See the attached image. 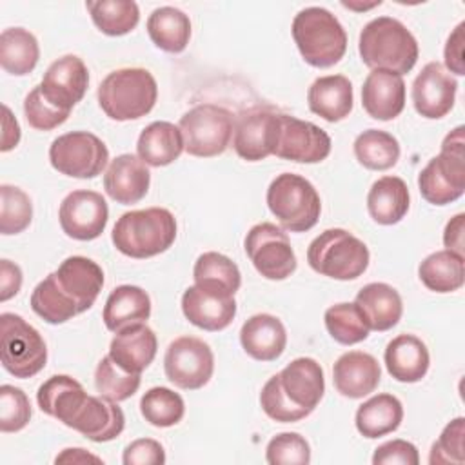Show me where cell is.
Listing matches in <instances>:
<instances>
[{
    "label": "cell",
    "mask_w": 465,
    "mask_h": 465,
    "mask_svg": "<svg viewBox=\"0 0 465 465\" xmlns=\"http://www.w3.org/2000/svg\"><path fill=\"white\" fill-rule=\"evenodd\" d=\"M292 40L302 58L318 69L338 64L347 51V33L325 7H305L292 20Z\"/></svg>",
    "instance_id": "5"
},
{
    "label": "cell",
    "mask_w": 465,
    "mask_h": 465,
    "mask_svg": "<svg viewBox=\"0 0 465 465\" xmlns=\"http://www.w3.org/2000/svg\"><path fill=\"white\" fill-rule=\"evenodd\" d=\"M267 207L282 229L305 232L312 229L322 213V200L314 185L294 173L278 174L267 189Z\"/></svg>",
    "instance_id": "7"
},
{
    "label": "cell",
    "mask_w": 465,
    "mask_h": 465,
    "mask_svg": "<svg viewBox=\"0 0 465 465\" xmlns=\"http://www.w3.org/2000/svg\"><path fill=\"white\" fill-rule=\"evenodd\" d=\"M278 113L252 109L242 113L234 122L232 147L247 162L265 160L274 153Z\"/></svg>",
    "instance_id": "17"
},
{
    "label": "cell",
    "mask_w": 465,
    "mask_h": 465,
    "mask_svg": "<svg viewBox=\"0 0 465 465\" xmlns=\"http://www.w3.org/2000/svg\"><path fill=\"white\" fill-rule=\"evenodd\" d=\"M40 58L38 40L24 27H9L0 35V65L15 76L29 74Z\"/></svg>",
    "instance_id": "37"
},
{
    "label": "cell",
    "mask_w": 465,
    "mask_h": 465,
    "mask_svg": "<svg viewBox=\"0 0 465 465\" xmlns=\"http://www.w3.org/2000/svg\"><path fill=\"white\" fill-rule=\"evenodd\" d=\"M151 183L147 165L136 154H118L105 169L104 189L111 200L122 205L140 202Z\"/></svg>",
    "instance_id": "22"
},
{
    "label": "cell",
    "mask_w": 465,
    "mask_h": 465,
    "mask_svg": "<svg viewBox=\"0 0 465 465\" xmlns=\"http://www.w3.org/2000/svg\"><path fill=\"white\" fill-rule=\"evenodd\" d=\"M421 283L434 292H454L465 280V260L461 254L449 249L436 251L423 258L418 267Z\"/></svg>",
    "instance_id": "35"
},
{
    "label": "cell",
    "mask_w": 465,
    "mask_h": 465,
    "mask_svg": "<svg viewBox=\"0 0 465 465\" xmlns=\"http://www.w3.org/2000/svg\"><path fill=\"white\" fill-rule=\"evenodd\" d=\"M89 71L76 54H64L54 60L40 82L44 96L64 111H71L85 94Z\"/></svg>",
    "instance_id": "18"
},
{
    "label": "cell",
    "mask_w": 465,
    "mask_h": 465,
    "mask_svg": "<svg viewBox=\"0 0 465 465\" xmlns=\"http://www.w3.org/2000/svg\"><path fill=\"white\" fill-rule=\"evenodd\" d=\"M22 287V271L11 260H0V302L16 296Z\"/></svg>",
    "instance_id": "53"
},
{
    "label": "cell",
    "mask_w": 465,
    "mask_h": 465,
    "mask_svg": "<svg viewBox=\"0 0 465 465\" xmlns=\"http://www.w3.org/2000/svg\"><path fill=\"white\" fill-rule=\"evenodd\" d=\"M193 278L194 285L229 296H234V292L242 285V274L238 265L231 258L216 251L203 252L196 258Z\"/></svg>",
    "instance_id": "36"
},
{
    "label": "cell",
    "mask_w": 465,
    "mask_h": 465,
    "mask_svg": "<svg viewBox=\"0 0 465 465\" xmlns=\"http://www.w3.org/2000/svg\"><path fill=\"white\" fill-rule=\"evenodd\" d=\"M122 461L124 465H162L165 463V450L160 441L140 438L125 447Z\"/></svg>",
    "instance_id": "51"
},
{
    "label": "cell",
    "mask_w": 465,
    "mask_h": 465,
    "mask_svg": "<svg viewBox=\"0 0 465 465\" xmlns=\"http://www.w3.org/2000/svg\"><path fill=\"white\" fill-rule=\"evenodd\" d=\"M140 412L147 423L165 429L182 421L185 414L183 398L167 387H153L140 400Z\"/></svg>",
    "instance_id": "42"
},
{
    "label": "cell",
    "mask_w": 465,
    "mask_h": 465,
    "mask_svg": "<svg viewBox=\"0 0 465 465\" xmlns=\"http://www.w3.org/2000/svg\"><path fill=\"white\" fill-rule=\"evenodd\" d=\"M287 398L302 409L314 411L325 392L323 369L314 358H296L278 372Z\"/></svg>",
    "instance_id": "24"
},
{
    "label": "cell",
    "mask_w": 465,
    "mask_h": 465,
    "mask_svg": "<svg viewBox=\"0 0 465 465\" xmlns=\"http://www.w3.org/2000/svg\"><path fill=\"white\" fill-rule=\"evenodd\" d=\"M100 109L116 122L138 120L151 113L158 98L154 76L143 67L111 71L96 91Z\"/></svg>",
    "instance_id": "4"
},
{
    "label": "cell",
    "mask_w": 465,
    "mask_h": 465,
    "mask_svg": "<svg viewBox=\"0 0 465 465\" xmlns=\"http://www.w3.org/2000/svg\"><path fill=\"white\" fill-rule=\"evenodd\" d=\"M183 151L180 127L163 120L149 124L136 142V156L151 167H165L178 160Z\"/></svg>",
    "instance_id": "30"
},
{
    "label": "cell",
    "mask_w": 465,
    "mask_h": 465,
    "mask_svg": "<svg viewBox=\"0 0 465 465\" xmlns=\"http://www.w3.org/2000/svg\"><path fill=\"white\" fill-rule=\"evenodd\" d=\"M358 51L367 67L391 71L400 76L416 65L420 54L414 35L392 16H378L367 22L360 33Z\"/></svg>",
    "instance_id": "2"
},
{
    "label": "cell",
    "mask_w": 465,
    "mask_h": 465,
    "mask_svg": "<svg viewBox=\"0 0 465 465\" xmlns=\"http://www.w3.org/2000/svg\"><path fill=\"white\" fill-rule=\"evenodd\" d=\"M385 367L401 383H416L425 378L430 356L427 345L414 334H398L385 347Z\"/></svg>",
    "instance_id": "27"
},
{
    "label": "cell",
    "mask_w": 465,
    "mask_h": 465,
    "mask_svg": "<svg viewBox=\"0 0 465 465\" xmlns=\"http://www.w3.org/2000/svg\"><path fill=\"white\" fill-rule=\"evenodd\" d=\"M403 420V405L392 394H376L356 411V429L363 438L374 440L394 432Z\"/></svg>",
    "instance_id": "33"
},
{
    "label": "cell",
    "mask_w": 465,
    "mask_h": 465,
    "mask_svg": "<svg viewBox=\"0 0 465 465\" xmlns=\"http://www.w3.org/2000/svg\"><path fill=\"white\" fill-rule=\"evenodd\" d=\"M372 463L374 465H418L420 463V454L414 443L407 440H391L376 447L372 454Z\"/></svg>",
    "instance_id": "50"
},
{
    "label": "cell",
    "mask_w": 465,
    "mask_h": 465,
    "mask_svg": "<svg viewBox=\"0 0 465 465\" xmlns=\"http://www.w3.org/2000/svg\"><path fill=\"white\" fill-rule=\"evenodd\" d=\"M418 189L432 205H447L465 193V138L463 125L452 129L441 142L438 156L418 174Z\"/></svg>",
    "instance_id": "6"
},
{
    "label": "cell",
    "mask_w": 465,
    "mask_h": 465,
    "mask_svg": "<svg viewBox=\"0 0 465 465\" xmlns=\"http://www.w3.org/2000/svg\"><path fill=\"white\" fill-rule=\"evenodd\" d=\"M31 420V403L25 392L13 385L0 387V430L18 432Z\"/></svg>",
    "instance_id": "48"
},
{
    "label": "cell",
    "mask_w": 465,
    "mask_h": 465,
    "mask_svg": "<svg viewBox=\"0 0 465 465\" xmlns=\"http://www.w3.org/2000/svg\"><path fill=\"white\" fill-rule=\"evenodd\" d=\"M182 312L194 327L216 332L232 323L236 302L234 296L191 285L182 296Z\"/></svg>",
    "instance_id": "19"
},
{
    "label": "cell",
    "mask_w": 465,
    "mask_h": 465,
    "mask_svg": "<svg viewBox=\"0 0 465 465\" xmlns=\"http://www.w3.org/2000/svg\"><path fill=\"white\" fill-rule=\"evenodd\" d=\"M58 220L69 238L89 242L104 232L109 220V207L100 193L78 189L62 200Z\"/></svg>",
    "instance_id": "15"
},
{
    "label": "cell",
    "mask_w": 465,
    "mask_h": 465,
    "mask_svg": "<svg viewBox=\"0 0 465 465\" xmlns=\"http://www.w3.org/2000/svg\"><path fill=\"white\" fill-rule=\"evenodd\" d=\"M456 91V78L440 62H429L412 82L414 109L429 120L443 118L454 107Z\"/></svg>",
    "instance_id": "16"
},
{
    "label": "cell",
    "mask_w": 465,
    "mask_h": 465,
    "mask_svg": "<svg viewBox=\"0 0 465 465\" xmlns=\"http://www.w3.org/2000/svg\"><path fill=\"white\" fill-rule=\"evenodd\" d=\"M93 24L107 36L131 33L140 22V9L131 0H98L85 2Z\"/></svg>",
    "instance_id": "40"
},
{
    "label": "cell",
    "mask_w": 465,
    "mask_h": 465,
    "mask_svg": "<svg viewBox=\"0 0 465 465\" xmlns=\"http://www.w3.org/2000/svg\"><path fill=\"white\" fill-rule=\"evenodd\" d=\"M36 401L42 412L96 443L118 438L125 427L124 411L116 401L87 394L82 383L67 374L45 380L38 387Z\"/></svg>",
    "instance_id": "1"
},
{
    "label": "cell",
    "mask_w": 465,
    "mask_h": 465,
    "mask_svg": "<svg viewBox=\"0 0 465 465\" xmlns=\"http://www.w3.org/2000/svg\"><path fill=\"white\" fill-rule=\"evenodd\" d=\"M463 44H465V22L458 24L456 29L449 35L445 49H443V56H445V67L458 74L463 76L465 74V65H463Z\"/></svg>",
    "instance_id": "52"
},
{
    "label": "cell",
    "mask_w": 465,
    "mask_h": 465,
    "mask_svg": "<svg viewBox=\"0 0 465 465\" xmlns=\"http://www.w3.org/2000/svg\"><path fill=\"white\" fill-rule=\"evenodd\" d=\"M243 249L254 269L267 280H285L296 271L298 262L287 232L271 222L252 225Z\"/></svg>",
    "instance_id": "12"
},
{
    "label": "cell",
    "mask_w": 465,
    "mask_h": 465,
    "mask_svg": "<svg viewBox=\"0 0 465 465\" xmlns=\"http://www.w3.org/2000/svg\"><path fill=\"white\" fill-rule=\"evenodd\" d=\"M356 160L371 171H387L400 160L398 140L381 129H367L360 133L352 143Z\"/></svg>",
    "instance_id": "38"
},
{
    "label": "cell",
    "mask_w": 465,
    "mask_h": 465,
    "mask_svg": "<svg viewBox=\"0 0 465 465\" xmlns=\"http://www.w3.org/2000/svg\"><path fill=\"white\" fill-rule=\"evenodd\" d=\"M409 187L400 176L378 178L367 194V209L371 218L380 225H394L403 220L409 211Z\"/></svg>",
    "instance_id": "32"
},
{
    "label": "cell",
    "mask_w": 465,
    "mask_h": 465,
    "mask_svg": "<svg viewBox=\"0 0 465 465\" xmlns=\"http://www.w3.org/2000/svg\"><path fill=\"white\" fill-rule=\"evenodd\" d=\"M151 316V298L136 285H118L105 300L102 320L111 332L134 323H145Z\"/></svg>",
    "instance_id": "31"
},
{
    "label": "cell",
    "mask_w": 465,
    "mask_h": 465,
    "mask_svg": "<svg viewBox=\"0 0 465 465\" xmlns=\"http://www.w3.org/2000/svg\"><path fill=\"white\" fill-rule=\"evenodd\" d=\"M49 162L53 169L65 176L87 180L105 169L109 149L89 131H71L51 142Z\"/></svg>",
    "instance_id": "11"
},
{
    "label": "cell",
    "mask_w": 465,
    "mask_h": 465,
    "mask_svg": "<svg viewBox=\"0 0 465 465\" xmlns=\"http://www.w3.org/2000/svg\"><path fill=\"white\" fill-rule=\"evenodd\" d=\"M163 371L176 387L196 391L209 383L214 371V354L203 340L180 336L165 349Z\"/></svg>",
    "instance_id": "13"
},
{
    "label": "cell",
    "mask_w": 465,
    "mask_h": 465,
    "mask_svg": "<svg viewBox=\"0 0 465 465\" xmlns=\"http://www.w3.org/2000/svg\"><path fill=\"white\" fill-rule=\"evenodd\" d=\"M33 220L31 198L15 185H0V232L4 236L18 234L29 227Z\"/></svg>",
    "instance_id": "44"
},
{
    "label": "cell",
    "mask_w": 465,
    "mask_h": 465,
    "mask_svg": "<svg viewBox=\"0 0 465 465\" xmlns=\"http://www.w3.org/2000/svg\"><path fill=\"white\" fill-rule=\"evenodd\" d=\"M94 387H96L100 396L118 403V401L129 400L138 391V387H140V374L124 371L107 354L96 365Z\"/></svg>",
    "instance_id": "43"
},
{
    "label": "cell",
    "mask_w": 465,
    "mask_h": 465,
    "mask_svg": "<svg viewBox=\"0 0 465 465\" xmlns=\"http://www.w3.org/2000/svg\"><path fill=\"white\" fill-rule=\"evenodd\" d=\"M361 105L374 120H394L405 107V82L403 76L372 69L361 87Z\"/></svg>",
    "instance_id": "21"
},
{
    "label": "cell",
    "mask_w": 465,
    "mask_h": 465,
    "mask_svg": "<svg viewBox=\"0 0 465 465\" xmlns=\"http://www.w3.org/2000/svg\"><path fill=\"white\" fill-rule=\"evenodd\" d=\"M325 327L331 338L341 345H356L367 340L371 329L360 312L356 303H336L331 305L325 314Z\"/></svg>",
    "instance_id": "41"
},
{
    "label": "cell",
    "mask_w": 465,
    "mask_h": 465,
    "mask_svg": "<svg viewBox=\"0 0 465 465\" xmlns=\"http://www.w3.org/2000/svg\"><path fill=\"white\" fill-rule=\"evenodd\" d=\"M331 136L312 122L278 113L276 145L278 158L298 163H318L331 154Z\"/></svg>",
    "instance_id": "14"
},
{
    "label": "cell",
    "mask_w": 465,
    "mask_h": 465,
    "mask_svg": "<svg viewBox=\"0 0 465 465\" xmlns=\"http://www.w3.org/2000/svg\"><path fill=\"white\" fill-rule=\"evenodd\" d=\"M265 458L271 465H307L311 461V447L298 432H280L267 443Z\"/></svg>",
    "instance_id": "46"
},
{
    "label": "cell",
    "mask_w": 465,
    "mask_h": 465,
    "mask_svg": "<svg viewBox=\"0 0 465 465\" xmlns=\"http://www.w3.org/2000/svg\"><path fill=\"white\" fill-rule=\"evenodd\" d=\"M260 405L271 420L280 421V423H294V421H300V420H303L311 414V411L298 407L296 403H292L287 398V394L282 389L278 374L271 376L265 381V385L262 387Z\"/></svg>",
    "instance_id": "45"
},
{
    "label": "cell",
    "mask_w": 465,
    "mask_h": 465,
    "mask_svg": "<svg viewBox=\"0 0 465 465\" xmlns=\"http://www.w3.org/2000/svg\"><path fill=\"white\" fill-rule=\"evenodd\" d=\"M56 463H102V458L87 452L85 449H80V447H74V449H64L62 454H58L54 458Z\"/></svg>",
    "instance_id": "56"
},
{
    "label": "cell",
    "mask_w": 465,
    "mask_h": 465,
    "mask_svg": "<svg viewBox=\"0 0 465 465\" xmlns=\"http://www.w3.org/2000/svg\"><path fill=\"white\" fill-rule=\"evenodd\" d=\"M69 113L71 111H64V109L56 107L54 104H51L44 96L40 85L33 87L24 100L25 120L36 131H51V129L62 125L69 118Z\"/></svg>",
    "instance_id": "47"
},
{
    "label": "cell",
    "mask_w": 465,
    "mask_h": 465,
    "mask_svg": "<svg viewBox=\"0 0 465 465\" xmlns=\"http://www.w3.org/2000/svg\"><path fill=\"white\" fill-rule=\"evenodd\" d=\"M183 136V149L191 156L211 158L222 154L232 138V113L216 104L191 107L178 124Z\"/></svg>",
    "instance_id": "10"
},
{
    "label": "cell",
    "mask_w": 465,
    "mask_h": 465,
    "mask_svg": "<svg viewBox=\"0 0 465 465\" xmlns=\"http://www.w3.org/2000/svg\"><path fill=\"white\" fill-rule=\"evenodd\" d=\"M463 434H465V418L458 416L450 423L445 425L440 438L432 443L429 463H450L461 465L465 461L463 450Z\"/></svg>",
    "instance_id": "49"
},
{
    "label": "cell",
    "mask_w": 465,
    "mask_h": 465,
    "mask_svg": "<svg viewBox=\"0 0 465 465\" xmlns=\"http://www.w3.org/2000/svg\"><path fill=\"white\" fill-rule=\"evenodd\" d=\"M147 33L158 49L165 53H182L191 38V20L183 11L163 5L149 15Z\"/></svg>",
    "instance_id": "34"
},
{
    "label": "cell",
    "mask_w": 465,
    "mask_h": 465,
    "mask_svg": "<svg viewBox=\"0 0 465 465\" xmlns=\"http://www.w3.org/2000/svg\"><path fill=\"white\" fill-rule=\"evenodd\" d=\"M352 84L343 74L320 76L307 93L309 109L331 124L347 118L352 111Z\"/></svg>",
    "instance_id": "29"
},
{
    "label": "cell",
    "mask_w": 465,
    "mask_h": 465,
    "mask_svg": "<svg viewBox=\"0 0 465 465\" xmlns=\"http://www.w3.org/2000/svg\"><path fill=\"white\" fill-rule=\"evenodd\" d=\"M381 369L378 360L363 351L343 352L332 367L336 391L351 400H360L374 392L380 385Z\"/></svg>",
    "instance_id": "20"
},
{
    "label": "cell",
    "mask_w": 465,
    "mask_h": 465,
    "mask_svg": "<svg viewBox=\"0 0 465 465\" xmlns=\"http://www.w3.org/2000/svg\"><path fill=\"white\" fill-rule=\"evenodd\" d=\"M31 309L51 325H60L80 314L76 303L60 287L56 274H47L31 294Z\"/></svg>",
    "instance_id": "39"
},
{
    "label": "cell",
    "mask_w": 465,
    "mask_h": 465,
    "mask_svg": "<svg viewBox=\"0 0 465 465\" xmlns=\"http://www.w3.org/2000/svg\"><path fill=\"white\" fill-rule=\"evenodd\" d=\"M463 231H465V214L460 213L456 216H452L443 231V245L463 256Z\"/></svg>",
    "instance_id": "54"
},
{
    "label": "cell",
    "mask_w": 465,
    "mask_h": 465,
    "mask_svg": "<svg viewBox=\"0 0 465 465\" xmlns=\"http://www.w3.org/2000/svg\"><path fill=\"white\" fill-rule=\"evenodd\" d=\"M242 349L258 361L278 360L287 345V332L280 318L260 312L251 316L240 329Z\"/></svg>",
    "instance_id": "26"
},
{
    "label": "cell",
    "mask_w": 465,
    "mask_h": 465,
    "mask_svg": "<svg viewBox=\"0 0 465 465\" xmlns=\"http://www.w3.org/2000/svg\"><path fill=\"white\" fill-rule=\"evenodd\" d=\"M0 360L15 378H33L47 361V347L40 332L15 312L0 314Z\"/></svg>",
    "instance_id": "9"
},
{
    "label": "cell",
    "mask_w": 465,
    "mask_h": 465,
    "mask_svg": "<svg viewBox=\"0 0 465 465\" xmlns=\"http://www.w3.org/2000/svg\"><path fill=\"white\" fill-rule=\"evenodd\" d=\"M156 349L158 341L153 329L145 323H134L114 334L109 345V356L124 371L142 374L153 363Z\"/></svg>",
    "instance_id": "25"
},
{
    "label": "cell",
    "mask_w": 465,
    "mask_h": 465,
    "mask_svg": "<svg viewBox=\"0 0 465 465\" xmlns=\"http://www.w3.org/2000/svg\"><path fill=\"white\" fill-rule=\"evenodd\" d=\"M369 249L345 229H327L320 232L307 249V262L318 274L332 280H356L369 267Z\"/></svg>",
    "instance_id": "8"
},
{
    "label": "cell",
    "mask_w": 465,
    "mask_h": 465,
    "mask_svg": "<svg viewBox=\"0 0 465 465\" xmlns=\"http://www.w3.org/2000/svg\"><path fill=\"white\" fill-rule=\"evenodd\" d=\"M60 287L76 303L80 314L93 307L102 287V267L85 256H69L54 271Z\"/></svg>",
    "instance_id": "23"
},
{
    "label": "cell",
    "mask_w": 465,
    "mask_h": 465,
    "mask_svg": "<svg viewBox=\"0 0 465 465\" xmlns=\"http://www.w3.org/2000/svg\"><path fill=\"white\" fill-rule=\"evenodd\" d=\"M354 303L363 314L369 329L378 332L389 331L398 325L403 314L400 292L392 285L383 282H372L363 285L358 291Z\"/></svg>",
    "instance_id": "28"
},
{
    "label": "cell",
    "mask_w": 465,
    "mask_h": 465,
    "mask_svg": "<svg viewBox=\"0 0 465 465\" xmlns=\"http://www.w3.org/2000/svg\"><path fill=\"white\" fill-rule=\"evenodd\" d=\"M116 251L129 258H151L165 252L176 240V220L169 209L149 207L124 213L111 232Z\"/></svg>",
    "instance_id": "3"
},
{
    "label": "cell",
    "mask_w": 465,
    "mask_h": 465,
    "mask_svg": "<svg viewBox=\"0 0 465 465\" xmlns=\"http://www.w3.org/2000/svg\"><path fill=\"white\" fill-rule=\"evenodd\" d=\"M2 111H4V133H2V145H0V151L2 153H7L11 149H15L20 142V125L16 122V118L13 116L11 109L7 105H2Z\"/></svg>",
    "instance_id": "55"
}]
</instances>
